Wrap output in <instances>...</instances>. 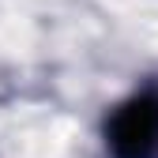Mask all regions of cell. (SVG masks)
<instances>
[{"label": "cell", "mask_w": 158, "mask_h": 158, "mask_svg": "<svg viewBox=\"0 0 158 158\" xmlns=\"http://www.w3.org/2000/svg\"><path fill=\"white\" fill-rule=\"evenodd\" d=\"M113 158H154L158 151V98L139 94L124 102L109 121Z\"/></svg>", "instance_id": "obj_1"}]
</instances>
